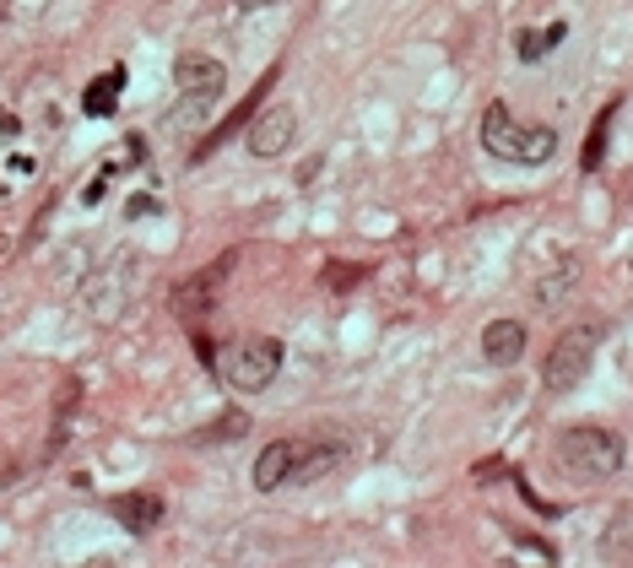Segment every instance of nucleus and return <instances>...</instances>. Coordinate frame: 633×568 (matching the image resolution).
Returning <instances> with one entry per match:
<instances>
[{
    "mask_svg": "<svg viewBox=\"0 0 633 568\" xmlns=\"http://www.w3.org/2000/svg\"><path fill=\"white\" fill-rule=\"evenodd\" d=\"M552 460L574 482H607L623 466V438L607 433V427H563L552 438Z\"/></svg>",
    "mask_w": 633,
    "mask_h": 568,
    "instance_id": "obj_1",
    "label": "nucleus"
},
{
    "mask_svg": "<svg viewBox=\"0 0 633 568\" xmlns=\"http://www.w3.org/2000/svg\"><path fill=\"white\" fill-rule=\"evenodd\" d=\"M282 368V341L277 336H233L217 352V379L239 396H260Z\"/></svg>",
    "mask_w": 633,
    "mask_h": 568,
    "instance_id": "obj_2",
    "label": "nucleus"
},
{
    "mask_svg": "<svg viewBox=\"0 0 633 568\" xmlns=\"http://www.w3.org/2000/svg\"><path fill=\"white\" fill-rule=\"evenodd\" d=\"M482 146L503 162H547L558 152V136L547 125H525L509 114V104H487L482 114Z\"/></svg>",
    "mask_w": 633,
    "mask_h": 568,
    "instance_id": "obj_3",
    "label": "nucleus"
},
{
    "mask_svg": "<svg viewBox=\"0 0 633 568\" xmlns=\"http://www.w3.org/2000/svg\"><path fill=\"white\" fill-rule=\"evenodd\" d=\"M596 347H601V325H569L558 341H552V352H547V368H541V379H547V390H574L580 379H585V368H591V358H596Z\"/></svg>",
    "mask_w": 633,
    "mask_h": 568,
    "instance_id": "obj_4",
    "label": "nucleus"
},
{
    "mask_svg": "<svg viewBox=\"0 0 633 568\" xmlns=\"http://www.w3.org/2000/svg\"><path fill=\"white\" fill-rule=\"evenodd\" d=\"M293 136H299V114H293L288 104H271V109L249 125L244 146H249L255 157H282V152L293 146Z\"/></svg>",
    "mask_w": 633,
    "mask_h": 568,
    "instance_id": "obj_5",
    "label": "nucleus"
},
{
    "mask_svg": "<svg viewBox=\"0 0 633 568\" xmlns=\"http://www.w3.org/2000/svg\"><path fill=\"white\" fill-rule=\"evenodd\" d=\"M173 87H179V93H195V98H222L228 71H222V60H211V55H179V60H173Z\"/></svg>",
    "mask_w": 633,
    "mask_h": 568,
    "instance_id": "obj_6",
    "label": "nucleus"
},
{
    "mask_svg": "<svg viewBox=\"0 0 633 568\" xmlns=\"http://www.w3.org/2000/svg\"><path fill=\"white\" fill-rule=\"evenodd\" d=\"M109 515H114L131 536H153L162 525V498L158 493H125V498H109Z\"/></svg>",
    "mask_w": 633,
    "mask_h": 568,
    "instance_id": "obj_7",
    "label": "nucleus"
},
{
    "mask_svg": "<svg viewBox=\"0 0 633 568\" xmlns=\"http://www.w3.org/2000/svg\"><path fill=\"white\" fill-rule=\"evenodd\" d=\"M520 352H525V325H520V319H492V325L482 330V358H487V363L509 368V363H520Z\"/></svg>",
    "mask_w": 633,
    "mask_h": 568,
    "instance_id": "obj_8",
    "label": "nucleus"
},
{
    "mask_svg": "<svg viewBox=\"0 0 633 568\" xmlns=\"http://www.w3.org/2000/svg\"><path fill=\"white\" fill-rule=\"evenodd\" d=\"M293 438H277V444H266L260 449V460H255V493H277V487H288V476H293Z\"/></svg>",
    "mask_w": 633,
    "mask_h": 568,
    "instance_id": "obj_9",
    "label": "nucleus"
},
{
    "mask_svg": "<svg viewBox=\"0 0 633 568\" xmlns=\"http://www.w3.org/2000/svg\"><path fill=\"white\" fill-rule=\"evenodd\" d=\"M341 466V444H304L299 438V449H293V476H288V487H304V482H319L325 471H336Z\"/></svg>",
    "mask_w": 633,
    "mask_h": 568,
    "instance_id": "obj_10",
    "label": "nucleus"
},
{
    "mask_svg": "<svg viewBox=\"0 0 633 568\" xmlns=\"http://www.w3.org/2000/svg\"><path fill=\"white\" fill-rule=\"evenodd\" d=\"M120 93H125V65H109L104 76L87 82V93H82V114H87V120H109L114 104H120Z\"/></svg>",
    "mask_w": 633,
    "mask_h": 568,
    "instance_id": "obj_11",
    "label": "nucleus"
},
{
    "mask_svg": "<svg viewBox=\"0 0 633 568\" xmlns=\"http://www.w3.org/2000/svg\"><path fill=\"white\" fill-rule=\"evenodd\" d=\"M233 261H239V255H222L217 266L195 271V282L179 287V309H184V314H195V309H200L206 298H217V287H222V277H228V271H233Z\"/></svg>",
    "mask_w": 633,
    "mask_h": 568,
    "instance_id": "obj_12",
    "label": "nucleus"
},
{
    "mask_svg": "<svg viewBox=\"0 0 633 568\" xmlns=\"http://www.w3.org/2000/svg\"><path fill=\"white\" fill-rule=\"evenodd\" d=\"M563 38H569V27H563V22H552V27H525V33L514 38V49H520V60H525V65H536V60H541L547 49H558Z\"/></svg>",
    "mask_w": 633,
    "mask_h": 568,
    "instance_id": "obj_13",
    "label": "nucleus"
},
{
    "mask_svg": "<svg viewBox=\"0 0 633 568\" xmlns=\"http://www.w3.org/2000/svg\"><path fill=\"white\" fill-rule=\"evenodd\" d=\"M612 120H618V104H612V109H607V114H601V120L591 125V142H585V173H596V168H601V157H607V131H612Z\"/></svg>",
    "mask_w": 633,
    "mask_h": 568,
    "instance_id": "obj_14",
    "label": "nucleus"
},
{
    "mask_svg": "<svg viewBox=\"0 0 633 568\" xmlns=\"http://www.w3.org/2000/svg\"><path fill=\"white\" fill-rule=\"evenodd\" d=\"M569 287H574V266H558V271H552V282H541L536 303H541V309H552V303H558V298H563Z\"/></svg>",
    "mask_w": 633,
    "mask_h": 568,
    "instance_id": "obj_15",
    "label": "nucleus"
},
{
    "mask_svg": "<svg viewBox=\"0 0 633 568\" xmlns=\"http://www.w3.org/2000/svg\"><path fill=\"white\" fill-rule=\"evenodd\" d=\"M153 212H158L153 195H136V201H131V217H153Z\"/></svg>",
    "mask_w": 633,
    "mask_h": 568,
    "instance_id": "obj_16",
    "label": "nucleus"
},
{
    "mask_svg": "<svg viewBox=\"0 0 633 568\" xmlns=\"http://www.w3.org/2000/svg\"><path fill=\"white\" fill-rule=\"evenodd\" d=\"M16 131H22V125H16V114H5V109H0V136H5V142H11V136H16Z\"/></svg>",
    "mask_w": 633,
    "mask_h": 568,
    "instance_id": "obj_17",
    "label": "nucleus"
},
{
    "mask_svg": "<svg viewBox=\"0 0 633 568\" xmlns=\"http://www.w3.org/2000/svg\"><path fill=\"white\" fill-rule=\"evenodd\" d=\"M5 16H11V0H0V22H5Z\"/></svg>",
    "mask_w": 633,
    "mask_h": 568,
    "instance_id": "obj_18",
    "label": "nucleus"
}]
</instances>
